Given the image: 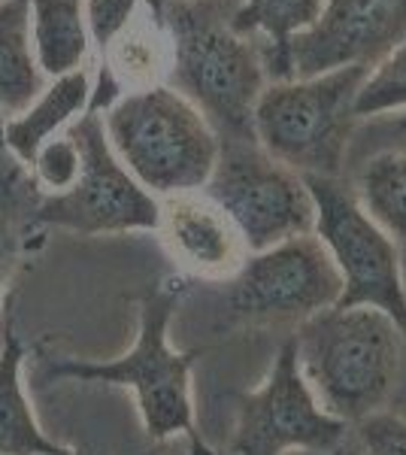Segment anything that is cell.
<instances>
[{
  "mask_svg": "<svg viewBox=\"0 0 406 455\" xmlns=\"http://www.w3.org/2000/svg\"><path fill=\"white\" fill-rule=\"evenodd\" d=\"M240 0H161L170 88L188 98L219 140H255L252 116L267 64L252 34L234 25Z\"/></svg>",
  "mask_w": 406,
  "mask_h": 455,
  "instance_id": "cell-1",
  "label": "cell"
},
{
  "mask_svg": "<svg viewBox=\"0 0 406 455\" xmlns=\"http://www.w3.org/2000/svg\"><path fill=\"white\" fill-rule=\"evenodd\" d=\"M291 343L319 407L358 425L394 392L406 331L376 307H330L300 322Z\"/></svg>",
  "mask_w": 406,
  "mask_h": 455,
  "instance_id": "cell-2",
  "label": "cell"
},
{
  "mask_svg": "<svg viewBox=\"0 0 406 455\" xmlns=\"http://www.w3.org/2000/svg\"><path fill=\"white\" fill-rule=\"evenodd\" d=\"M182 285L158 283L139 300L137 340L124 355L113 362H79L58 358L49 362L52 379H79V383L122 386L137 395V410L149 440L186 435L191 455H216L206 450L195 425V401H191V364L197 352H179L170 347V322L179 307Z\"/></svg>",
  "mask_w": 406,
  "mask_h": 455,
  "instance_id": "cell-3",
  "label": "cell"
},
{
  "mask_svg": "<svg viewBox=\"0 0 406 455\" xmlns=\"http://www.w3.org/2000/svg\"><path fill=\"white\" fill-rule=\"evenodd\" d=\"M100 119L115 158L155 197L203 192L216 171V128L164 83L124 92Z\"/></svg>",
  "mask_w": 406,
  "mask_h": 455,
  "instance_id": "cell-4",
  "label": "cell"
},
{
  "mask_svg": "<svg viewBox=\"0 0 406 455\" xmlns=\"http://www.w3.org/2000/svg\"><path fill=\"white\" fill-rule=\"evenodd\" d=\"M370 64H349L313 79L267 83L255 104V143L300 176H337L355 124V98Z\"/></svg>",
  "mask_w": 406,
  "mask_h": 455,
  "instance_id": "cell-5",
  "label": "cell"
},
{
  "mask_svg": "<svg viewBox=\"0 0 406 455\" xmlns=\"http://www.w3.org/2000/svg\"><path fill=\"white\" fill-rule=\"evenodd\" d=\"M315 207L313 234L328 249L343 280L337 307H376L406 331V283L391 234L367 216L337 176H300Z\"/></svg>",
  "mask_w": 406,
  "mask_h": 455,
  "instance_id": "cell-6",
  "label": "cell"
},
{
  "mask_svg": "<svg viewBox=\"0 0 406 455\" xmlns=\"http://www.w3.org/2000/svg\"><path fill=\"white\" fill-rule=\"evenodd\" d=\"M203 195L231 216L249 255L313 234L315 207L300 173L270 158L255 140H221Z\"/></svg>",
  "mask_w": 406,
  "mask_h": 455,
  "instance_id": "cell-7",
  "label": "cell"
},
{
  "mask_svg": "<svg viewBox=\"0 0 406 455\" xmlns=\"http://www.w3.org/2000/svg\"><path fill=\"white\" fill-rule=\"evenodd\" d=\"M79 149V176L61 195H46L36 204V222L94 234H128L158 228V197L122 167L107 140L100 113H85L68 128Z\"/></svg>",
  "mask_w": 406,
  "mask_h": 455,
  "instance_id": "cell-8",
  "label": "cell"
},
{
  "mask_svg": "<svg viewBox=\"0 0 406 455\" xmlns=\"http://www.w3.org/2000/svg\"><path fill=\"white\" fill-rule=\"evenodd\" d=\"M349 425L324 413L298 368L294 343L285 340L261 388L240 398L227 455L334 452Z\"/></svg>",
  "mask_w": 406,
  "mask_h": 455,
  "instance_id": "cell-9",
  "label": "cell"
},
{
  "mask_svg": "<svg viewBox=\"0 0 406 455\" xmlns=\"http://www.w3.org/2000/svg\"><path fill=\"white\" fill-rule=\"evenodd\" d=\"M343 298V280L315 234L246 255L234 276L231 307L243 319L306 322Z\"/></svg>",
  "mask_w": 406,
  "mask_h": 455,
  "instance_id": "cell-10",
  "label": "cell"
},
{
  "mask_svg": "<svg viewBox=\"0 0 406 455\" xmlns=\"http://www.w3.org/2000/svg\"><path fill=\"white\" fill-rule=\"evenodd\" d=\"M406 40V0H324L313 28L291 40V79L376 64Z\"/></svg>",
  "mask_w": 406,
  "mask_h": 455,
  "instance_id": "cell-11",
  "label": "cell"
},
{
  "mask_svg": "<svg viewBox=\"0 0 406 455\" xmlns=\"http://www.w3.org/2000/svg\"><path fill=\"white\" fill-rule=\"evenodd\" d=\"M161 246L176 261V267L201 280H234L246 261L237 225L225 210L203 192H182L158 197Z\"/></svg>",
  "mask_w": 406,
  "mask_h": 455,
  "instance_id": "cell-12",
  "label": "cell"
},
{
  "mask_svg": "<svg viewBox=\"0 0 406 455\" xmlns=\"http://www.w3.org/2000/svg\"><path fill=\"white\" fill-rule=\"evenodd\" d=\"M88 100H92V76L85 68L52 79V85L36 94L31 107L6 119L4 131H0L6 149L21 164L31 167L40 146L49 143L61 128H68L73 119H79L88 109Z\"/></svg>",
  "mask_w": 406,
  "mask_h": 455,
  "instance_id": "cell-13",
  "label": "cell"
},
{
  "mask_svg": "<svg viewBox=\"0 0 406 455\" xmlns=\"http://www.w3.org/2000/svg\"><path fill=\"white\" fill-rule=\"evenodd\" d=\"M21 368L25 347L19 334L6 331L0 343V455H76L40 428L28 401Z\"/></svg>",
  "mask_w": 406,
  "mask_h": 455,
  "instance_id": "cell-14",
  "label": "cell"
},
{
  "mask_svg": "<svg viewBox=\"0 0 406 455\" xmlns=\"http://www.w3.org/2000/svg\"><path fill=\"white\" fill-rule=\"evenodd\" d=\"M34 58L43 76H64L83 68L88 55V28L83 0H28Z\"/></svg>",
  "mask_w": 406,
  "mask_h": 455,
  "instance_id": "cell-15",
  "label": "cell"
},
{
  "mask_svg": "<svg viewBox=\"0 0 406 455\" xmlns=\"http://www.w3.org/2000/svg\"><path fill=\"white\" fill-rule=\"evenodd\" d=\"M43 73L34 58L28 0H0V113L19 116L43 92Z\"/></svg>",
  "mask_w": 406,
  "mask_h": 455,
  "instance_id": "cell-16",
  "label": "cell"
},
{
  "mask_svg": "<svg viewBox=\"0 0 406 455\" xmlns=\"http://www.w3.org/2000/svg\"><path fill=\"white\" fill-rule=\"evenodd\" d=\"M324 0H240L234 25L243 34H264L270 43L267 73L270 83L291 79V40L322 16Z\"/></svg>",
  "mask_w": 406,
  "mask_h": 455,
  "instance_id": "cell-17",
  "label": "cell"
},
{
  "mask_svg": "<svg viewBox=\"0 0 406 455\" xmlns=\"http://www.w3.org/2000/svg\"><path fill=\"white\" fill-rule=\"evenodd\" d=\"M355 197L382 231L406 240V146L367 161Z\"/></svg>",
  "mask_w": 406,
  "mask_h": 455,
  "instance_id": "cell-18",
  "label": "cell"
},
{
  "mask_svg": "<svg viewBox=\"0 0 406 455\" xmlns=\"http://www.w3.org/2000/svg\"><path fill=\"white\" fill-rule=\"evenodd\" d=\"M406 107V40L370 70L355 98V119Z\"/></svg>",
  "mask_w": 406,
  "mask_h": 455,
  "instance_id": "cell-19",
  "label": "cell"
},
{
  "mask_svg": "<svg viewBox=\"0 0 406 455\" xmlns=\"http://www.w3.org/2000/svg\"><path fill=\"white\" fill-rule=\"evenodd\" d=\"M31 167L36 176V186L46 188V195L68 192L79 176V149L73 143V137L55 134L49 143H43Z\"/></svg>",
  "mask_w": 406,
  "mask_h": 455,
  "instance_id": "cell-20",
  "label": "cell"
},
{
  "mask_svg": "<svg viewBox=\"0 0 406 455\" xmlns=\"http://www.w3.org/2000/svg\"><path fill=\"white\" fill-rule=\"evenodd\" d=\"M143 4L149 6L158 4V0H85L83 16L88 28V40L98 46L100 58L107 55V49L113 46L115 36L137 19V10Z\"/></svg>",
  "mask_w": 406,
  "mask_h": 455,
  "instance_id": "cell-21",
  "label": "cell"
},
{
  "mask_svg": "<svg viewBox=\"0 0 406 455\" xmlns=\"http://www.w3.org/2000/svg\"><path fill=\"white\" fill-rule=\"evenodd\" d=\"M358 443L364 455H406V419L379 410L358 422Z\"/></svg>",
  "mask_w": 406,
  "mask_h": 455,
  "instance_id": "cell-22",
  "label": "cell"
},
{
  "mask_svg": "<svg viewBox=\"0 0 406 455\" xmlns=\"http://www.w3.org/2000/svg\"><path fill=\"white\" fill-rule=\"evenodd\" d=\"M10 259H12V243H10V228H6V231H0V283H4L6 267H10Z\"/></svg>",
  "mask_w": 406,
  "mask_h": 455,
  "instance_id": "cell-23",
  "label": "cell"
},
{
  "mask_svg": "<svg viewBox=\"0 0 406 455\" xmlns=\"http://www.w3.org/2000/svg\"><path fill=\"white\" fill-rule=\"evenodd\" d=\"M328 455H343V450H334V452H328Z\"/></svg>",
  "mask_w": 406,
  "mask_h": 455,
  "instance_id": "cell-24",
  "label": "cell"
},
{
  "mask_svg": "<svg viewBox=\"0 0 406 455\" xmlns=\"http://www.w3.org/2000/svg\"><path fill=\"white\" fill-rule=\"evenodd\" d=\"M0 146H4V137H0Z\"/></svg>",
  "mask_w": 406,
  "mask_h": 455,
  "instance_id": "cell-25",
  "label": "cell"
},
{
  "mask_svg": "<svg viewBox=\"0 0 406 455\" xmlns=\"http://www.w3.org/2000/svg\"><path fill=\"white\" fill-rule=\"evenodd\" d=\"M0 131H4V124H0Z\"/></svg>",
  "mask_w": 406,
  "mask_h": 455,
  "instance_id": "cell-26",
  "label": "cell"
}]
</instances>
